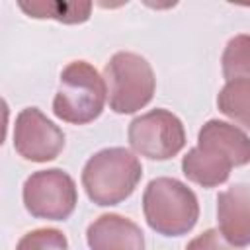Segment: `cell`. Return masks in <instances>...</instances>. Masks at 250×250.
<instances>
[{"mask_svg":"<svg viewBox=\"0 0 250 250\" xmlns=\"http://www.w3.org/2000/svg\"><path fill=\"white\" fill-rule=\"evenodd\" d=\"M248 162L250 137L236 125L209 119L197 133V145L182 158V172L201 188H215L229 180L232 168Z\"/></svg>","mask_w":250,"mask_h":250,"instance_id":"cell-1","label":"cell"},{"mask_svg":"<svg viewBox=\"0 0 250 250\" xmlns=\"http://www.w3.org/2000/svg\"><path fill=\"white\" fill-rule=\"evenodd\" d=\"M143 178L141 160L123 146L102 148L82 168V186L88 199L100 207L125 201Z\"/></svg>","mask_w":250,"mask_h":250,"instance_id":"cell-2","label":"cell"},{"mask_svg":"<svg viewBox=\"0 0 250 250\" xmlns=\"http://www.w3.org/2000/svg\"><path fill=\"white\" fill-rule=\"evenodd\" d=\"M146 225L162 236L188 234L199 219V201L191 188L168 176L154 178L143 193Z\"/></svg>","mask_w":250,"mask_h":250,"instance_id":"cell-3","label":"cell"},{"mask_svg":"<svg viewBox=\"0 0 250 250\" xmlns=\"http://www.w3.org/2000/svg\"><path fill=\"white\" fill-rule=\"evenodd\" d=\"M107 86L104 76L86 61L68 62L59 78L53 98V113L72 125H86L104 111Z\"/></svg>","mask_w":250,"mask_h":250,"instance_id":"cell-4","label":"cell"},{"mask_svg":"<svg viewBox=\"0 0 250 250\" xmlns=\"http://www.w3.org/2000/svg\"><path fill=\"white\" fill-rule=\"evenodd\" d=\"M109 109L115 113H135L154 96L156 78L150 62L131 51H119L104 66Z\"/></svg>","mask_w":250,"mask_h":250,"instance_id":"cell-5","label":"cell"},{"mask_svg":"<svg viewBox=\"0 0 250 250\" xmlns=\"http://www.w3.org/2000/svg\"><path fill=\"white\" fill-rule=\"evenodd\" d=\"M23 205L35 219L64 221L78 203V191L72 176L61 168L33 172L21 189Z\"/></svg>","mask_w":250,"mask_h":250,"instance_id":"cell-6","label":"cell"},{"mask_svg":"<svg viewBox=\"0 0 250 250\" xmlns=\"http://www.w3.org/2000/svg\"><path fill=\"white\" fill-rule=\"evenodd\" d=\"M127 139L137 154L148 160H168L186 146V129L178 115L156 107L129 123Z\"/></svg>","mask_w":250,"mask_h":250,"instance_id":"cell-7","label":"cell"},{"mask_svg":"<svg viewBox=\"0 0 250 250\" xmlns=\"http://www.w3.org/2000/svg\"><path fill=\"white\" fill-rule=\"evenodd\" d=\"M14 148L29 162H49L62 152L64 133L39 107H23L14 121Z\"/></svg>","mask_w":250,"mask_h":250,"instance_id":"cell-8","label":"cell"},{"mask_svg":"<svg viewBox=\"0 0 250 250\" xmlns=\"http://www.w3.org/2000/svg\"><path fill=\"white\" fill-rule=\"evenodd\" d=\"M217 223L232 246L250 244V184H234L217 195Z\"/></svg>","mask_w":250,"mask_h":250,"instance_id":"cell-9","label":"cell"},{"mask_svg":"<svg viewBox=\"0 0 250 250\" xmlns=\"http://www.w3.org/2000/svg\"><path fill=\"white\" fill-rule=\"evenodd\" d=\"M90 250H145V234L131 219L105 213L94 219L86 230Z\"/></svg>","mask_w":250,"mask_h":250,"instance_id":"cell-10","label":"cell"},{"mask_svg":"<svg viewBox=\"0 0 250 250\" xmlns=\"http://www.w3.org/2000/svg\"><path fill=\"white\" fill-rule=\"evenodd\" d=\"M221 113L250 131V80H229L217 96Z\"/></svg>","mask_w":250,"mask_h":250,"instance_id":"cell-11","label":"cell"},{"mask_svg":"<svg viewBox=\"0 0 250 250\" xmlns=\"http://www.w3.org/2000/svg\"><path fill=\"white\" fill-rule=\"evenodd\" d=\"M20 8L29 18H53L62 23H82L90 18V2H20Z\"/></svg>","mask_w":250,"mask_h":250,"instance_id":"cell-12","label":"cell"},{"mask_svg":"<svg viewBox=\"0 0 250 250\" xmlns=\"http://www.w3.org/2000/svg\"><path fill=\"white\" fill-rule=\"evenodd\" d=\"M225 80H250V33H238L229 39L221 57Z\"/></svg>","mask_w":250,"mask_h":250,"instance_id":"cell-13","label":"cell"},{"mask_svg":"<svg viewBox=\"0 0 250 250\" xmlns=\"http://www.w3.org/2000/svg\"><path fill=\"white\" fill-rule=\"evenodd\" d=\"M16 250H68V240L59 229H33L20 238Z\"/></svg>","mask_w":250,"mask_h":250,"instance_id":"cell-14","label":"cell"},{"mask_svg":"<svg viewBox=\"0 0 250 250\" xmlns=\"http://www.w3.org/2000/svg\"><path fill=\"white\" fill-rule=\"evenodd\" d=\"M186 250H240L232 246L221 232L219 229H207L195 238H191L186 246Z\"/></svg>","mask_w":250,"mask_h":250,"instance_id":"cell-15","label":"cell"}]
</instances>
